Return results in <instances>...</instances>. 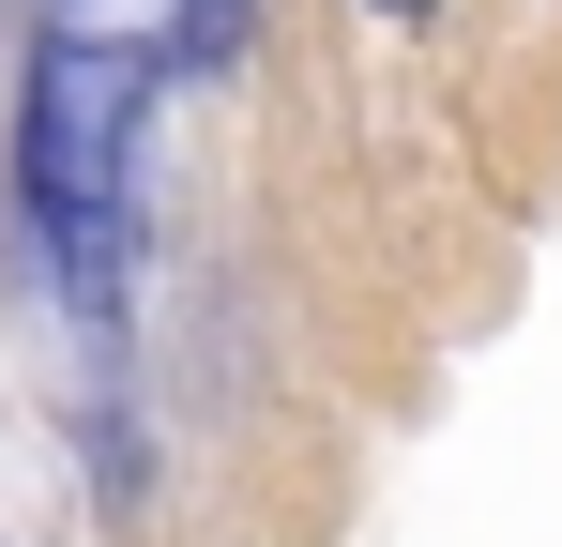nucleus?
Segmentation results:
<instances>
[{
  "instance_id": "obj_1",
  "label": "nucleus",
  "mask_w": 562,
  "mask_h": 547,
  "mask_svg": "<svg viewBox=\"0 0 562 547\" xmlns=\"http://www.w3.org/2000/svg\"><path fill=\"white\" fill-rule=\"evenodd\" d=\"M137 122H153V46L122 31H46L31 46V122H15V213L77 320H122V244H137Z\"/></svg>"
},
{
  "instance_id": "obj_2",
  "label": "nucleus",
  "mask_w": 562,
  "mask_h": 547,
  "mask_svg": "<svg viewBox=\"0 0 562 547\" xmlns=\"http://www.w3.org/2000/svg\"><path fill=\"white\" fill-rule=\"evenodd\" d=\"M168 46H183L198 77H213V62H244V0H183V15H168Z\"/></svg>"
},
{
  "instance_id": "obj_3",
  "label": "nucleus",
  "mask_w": 562,
  "mask_h": 547,
  "mask_svg": "<svg viewBox=\"0 0 562 547\" xmlns=\"http://www.w3.org/2000/svg\"><path fill=\"white\" fill-rule=\"evenodd\" d=\"M380 15H441V0H380Z\"/></svg>"
}]
</instances>
